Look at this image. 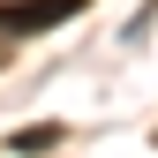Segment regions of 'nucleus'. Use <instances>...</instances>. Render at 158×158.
<instances>
[{
  "instance_id": "f257e3e1",
  "label": "nucleus",
  "mask_w": 158,
  "mask_h": 158,
  "mask_svg": "<svg viewBox=\"0 0 158 158\" xmlns=\"http://www.w3.org/2000/svg\"><path fill=\"white\" fill-rule=\"evenodd\" d=\"M83 0H8L0 8V30H45V23H60V15H75Z\"/></svg>"
}]
</instances>
